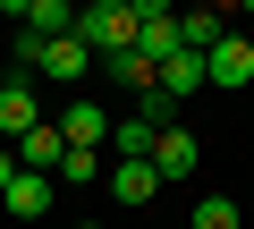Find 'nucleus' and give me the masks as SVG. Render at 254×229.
Returning <instances> with one entry per match:
<instances>
[{
  "instance_id": "nucleus-1",
  "label": "nucleus",
  "mask_w": 254,
  "mask_h": 229,
  "mask_svg": "<svg viewBox=\"0 0 254 229\" xmlns=\"http://www.w3.org/2000/svg\"><path fill=\"white\" fill-rule=\"evenodd\" d=\"M76 43H85L93 60L127 51V43H136V9H127V0H93V9H76Z\"/></svg>"
},
{
  "instance_id": "nucleus-2",
  "label": "nucleus",
  "mask_w": 254,
  "mask_h": 229,
  "mask_svg": "<svg viewBox=\"0 0 254 229\" xmlns=\"http://www.w3.org/2000/svg\"><path fill=\"white\" fill-rule=\"evenodd\" d=\"M51 128L68 136V153H102V145H110V110H102L93 93H68V110H60Z\"/></svg>"
},
{
  "instance_id": "nucleus-3",
  "label": "nucleus",
  "mask_w": 254,
  "mask_h": 229,
  "mask_svg": "<svg viewBox=\"0 0 254 229\" xmlns=\"http://www.w3.org/2000/svg\"><path fill=\"white\" fill-rule=\"evenodd\" d=\"M203 85H220V93H237V85H254V43L229 26L212 51H203Z\"/></svg>"
},
{
  "instance_id": "nucleus-4",
  "label": "nucleus",
  "mask_w": 254,
  "mask_h": 229,
  "mask_svg": "<svg viewBox=\"0 0 254 229\" xmlns=\"http://www.w3.org/2000/svg\"><path fill=\"white\" fill-rule=\"evenodd\" d=\"M26 128H43V102H34V76L9 68V76H0V145H17Z\"/></svg>"
},
{
  "instance_id": "nucleus-5",
  "label": "nucleus",
  "mask_w": 254,
  "mask_h": 229,
  "mask_svg": "<svg viewBox=\"0 0 254 229\" xmlns=\"http://www.w3.org/2000/svg\"><path fill=\"white\" fill-rule=\"evenodd\" d=\"M136 51L161 68V60H178L187 43H178V9H161V0H136Z\"/></svg>"
},
{
  "instance_id": "nucleus-6",
  "label": "nucleus",
  "mask_w": 254,
  "mask_h": 229,
  "mask_svg": "<svg viewBox=\"0 0 254 229\" xmlns=\"http://www.w3.org/2000/svg\"><path fill=\"white\" fill-rule=\"evenodd\" d=\"M195 170H203V145L187 128H161L153 136V178H195Z\"/></svg>"
},
{
  "instance_id": "nucleus-7",
  "label": "nucleus",
  "mask_w": 254,
  "mask_h": 229,
  "mask_svg": "<svg viewBox=\"0 0 254 229\" xmlns=\"http://www.w3.org/2000/svg\"><path fill=\"white\" fill-rule=\"evenodd\" d=\"M51 195H60V187H51L43 170H17V178H9V195H0V212H9V221H43V212H51Z\"/></svg>"
},
{
  "instance_id": "nucleus-8",
  "label": "nucleus",
  "mask_w": 254,
  "mask_h": 229,
  "mask_svg": "<svg viewBox=\"0 0 254 229\" xmlns=\"http://www.w3.org/2000/svg\"><path fill=\"white\" fill-rule=\"evenodd\" d=\"M9 153H17V170H43V178H51V170H60V153H68V136H60V128L43 119V128H26V136H17Z\"/></svg>"
},
{
  "instance_id": "nucleus-9",
  "label": "nucleus",
  "mask_w": 254,
  "mask_h": 229,
  "mask_svg": "<svg viewBox=\"0 0 254 229\" xmlns=\"http://www.w3.org/2000/svg\"><path fill=\"white\" fill-rule=\"evenodd\" d=\"M102 76H110V85H127V93H136V102H144V93L161 85V68H153V60H144L136 43H127V51H110V60H102Z\"/></svg>"
},
{
  "instance_id": "nucleus-10",
  "label": "nucleus",
  "mask_w": 254,
  "mask_h": 229,
  "mask_svg": "<svg viewBox=\"0 0 254 229\" xmlns=\"http://www.w3.org/2000/svg\"><path fill=\"white\" fill-rule=\"evenodd\" d=\"M110 195H119L127 212H144V204L161 195V178H153V161H110Z\"/></svg>"
},
{
  "instance_id": "nucleus-11",
  "label": "nucleus",
  "mask_w": 254,
  "mask_h": 229,
  "mask_svg": "<svg viewBox=\"0 0 254 229\" xmlns=\"http://www.w3.org/2000/svg\"><path fill=\"white\" fill-rule=\"evenodd\" d=\"M161 102H187V93H203V60L195 51H178V60H161V85H153Z\"/></svg>"
},
{
  "instance_id": "nucleus-12",
  "label": "nucleus",
  "mask_w": 254,
  "mask_h": 229,
  "mask_svg": "<svg viewBox=\"0 0 254 229\" xmlns=\"http://www.w3.org/2000/svg\"><path fill=\"white\" fill-rule=\"evenodd\" d=\"M220 34H229V17H220V9H187V17H178V43H187L195 60H203V51H212Z\"/></svg>"
},
{
  "instance_id": "nucleus-13",
  "label": "nucleus",
  "mask_w": 254,
  "mask_h": 229,
  "mask_svg": "<svg viewBox=\"0 0 254 229\" xmlns=\"http://www.w3.org/2000/svg\"><path fill=\"white\" fill-rule=\"evenodd\" d=\"M93 178H110V153H60L51 170V187H93Z\"/></svg>"
},
{
  "instance_id": "nucleus-14",
  "label": "nucleus",
  "mask_w": 254,
  "mask_h": 229,
  "mask_svg": "<svg viewBox=\"0 0 254 229\" xmlns=\"http://www.w3.org/2000/svg\"><path fill=\"white\" fill-rule=\"evenodd\" d=\"M187 229H237V204H229V195H203V204H195V221H187Z\"/></svg>"
},
{
  "instance_id": "nucleus-15",
  "label": "nucleus",
  "mask_w": 254,
  "mask_h": 229,
  "mask_svg": "<svg viewBox=\"0 0 254 229\" xmlns=\"http://www.w3.org/2000/svg\"><path fill=\"white\" fill-rule=\"evenodd\" d=\"M9 178H17V153H9V145H0V195H9Z\"/></svg>"
},
{
  "instance_id": "nucleus-16",
  "label": "nucleus",
  "mask_w": 254,
  "mask_h": 229,
  "mask_svg": "<svg viewBox=\"0 0 254 229\" xmlns=\"http://www.w3.org/2000/svg\"><path fill=\"white\" fill-rule=\"evenodd\" d=\"M68 229H102V221H68Z\"/></svg>"
}]
</instances>
